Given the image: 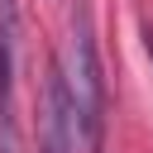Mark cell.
I'll list each match as a JSON object with an SVG mask.
<instances>
[{"label":"cell","mask_w":153,"mask_h":153,"mask_svg":"<svg viewBox=\"0 0 153 153\" xmlns=\"http://www.w3.org/2000/svg\"><path fill=\"white\" fill-rule=\"evenodd\" d=\"M14 48H19V0H0V134L14 153Z\"/></svg>","instance_id":"3957f363"},{"label":"cell","mask_w":153,"mask_h":153,"mask_svg":"<svg viewBox=\"0 0 153 153\" xmlns=\"http://www.w3.org/2000/svg\"><path fill=\"white\" fill-rule=\"evenodd\" d=\"M143 53H148V62H153V24H143Z\"/></svg>","instance_id":"277c9868"},{"label":"cell","mask_w":153,"mask_h":153,"mask_svg":"<svg viewBox=\"0 0 153 153\" xmlns=\"http://www.w3.org/2000/svg\"><path fill=\"white\" fill-rule=\"evenodd\" d=\"M81 124H76V100L67 86L62 67H48L43 81V105H38V153H76Z\"/></svg>","instance_id":"7a4b0ae2"},{"label":"cell","mask_w":153,"mask_h":153,"mask_svg":"<svg viewBox=\"0 0 153 153\" xmlns=\"http://www.w3.org/2000/svg\"><path fill=\"white\" fill-rule=\"evenodd\" d=\"M67 86L76 100V124L91 148H100V120H105V76H100V53H96V29L86 0H76L72 14V38H67Z\"/></svg>","instance_id":"6da1fadb"}]
</instances>
